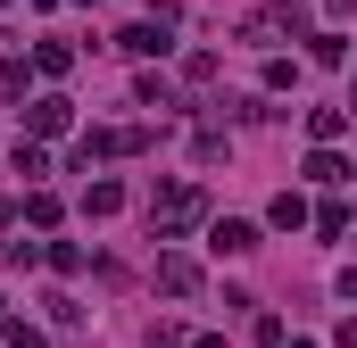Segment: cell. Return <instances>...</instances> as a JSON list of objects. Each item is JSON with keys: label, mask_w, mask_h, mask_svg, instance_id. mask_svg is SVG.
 <instances>
[{"label": "cell", "mask_w": 357, "mask_h": 348, "mask_svg": "<svg viewBox=\"0 0 357 348\" xmlns=\"http://www.w3.org/2000/svg\"><path fill=\"white\" fill-rule=\"evenodd\" d=\"M199 216H208V199H199L191 182H175V191H158V199H150V232H158V241H175V232H191Z\"/></svg>", "instance_id": "1"}, {"label": "cell", "mask_w": 357, "mask_h": 348, "mask_svg": "<svg viewBox=\"0 0 357 348\" xmlns=\"http://www.w3.org/2000/svg\"><path fill=\"white\" fill-rule=\"evenodd\" d=\"M282 33H299V8H291V0H282V8H258V17H241V42H250V50H274Z\"/></svg>", "instance_id": "2"}, {"label": "cell", "mask_w": 357, "mask_h": 348, "mask_svg": "<svg viewBox=\"0 0 357 348\" xmlns=\"http://www.w3.org/2000/svg\"><path fill=\"white\" fill-rule=\"evenodd\" d=\"M116 50H125V58H158V50H167V17H142V25H125V33H116Z\"/></svg>", "instance_id": "3"}, {"label": "cell", "mask_w": 357, "mask_h": 348, "mask_svg": "<svg viewBox=\"0 0 357 348\" xmlns=\"http://www.w3.org/2000/svg\"><path fill=\"white\" fill-rule=\"evenodd\" d=\"M208 249H216V258H250V249H258V224H241V216H225V224L208 232Z\"/></svg>", "instance_id": "4"}, {"label": "cell", "mask_w": 357, "mask_h": 348, "mask_svg": "<svg viewBox=\"0 0 357 348\" xmlns=\"http://www.w3.org/2000/svg\"><path fill=\"white\" fill-rule=\"evenodd\" d=\"M158 290H175V299H199V265H191V258H158Z\"/></svg>", "instance_id": "5"}, {"label": "cell", "mask_w": 357, "mask_h": 348, "mask_svg": "<svg viewBox=\"0 0 357 348\" xmlns=\"http://www.w3.org/2000/svg\"><path fill=\"white\" fill-rule=\"evenodd\" d=\"M67 116H75L67 100H33V133H67Z\"/></svg>", "instance_id": "6"}, {"label": "cell", "mask_w": 357, "mask_h": 348, "mask_svg": "<svg viewBox=\"0 0 357 348\" xmlns=\"http://www.w3.org/2000/svg\"><path fill=\"white\" fill-rule=\"evenodd\" d=\"M341 125H349V100H341V108H307V133H316V141H333Z\"/></svg>", "instance_id": "7"}, {"label": "cell", "mask_w": 357, "mask_h": 348, "mask_svg": "<svg viewBox=\"0 0 357 348\" xmlns=\"http://www.w3.org/2000/svg\"><path fill=\"white\" fill-rule=\"evenodd\" d=\"M266 216H274V224H282V232H299V224H307V199H299V191H282V199H274Z\"/></svg>", "instance_id": "8"}, {"label": "cell", "mask_w": 357, "mask_h": 348, "mask_svg": "<svg viewBox=\"0 0 357 348\" xmlns=\"http://www.w3.org/2000/svg\"><path fill=\"white\" fill-rule=\"evenodd\" d=\"M84 207H91V216H116V207H125V182H91Z\"/></svg>", "instance_id": "9"}, {"label": "cell", "mask_w": 357, "mask_h": 348, "mask_svg": "<svg viewBox=\"0 0 357 348\" xmlns=\"http://www.w3.org/2000/svg\"><path fill=\"white\" fill-rule=\"evenodd\" d=\"M307 58H316V67H341V58H349V42H341V33H316V42H307Z\"/></svg>", "instance_id": "10"}, {"label": "cell", "mask_w": 357, "mask_h": 348, "mask_svg": "<svg viewBox=\"0 0 357 348\" xmlns=\"http://www.w3.org/2000/svg\"><path fill=\"white\" fill-rule=\"evenodd\" d=\"M191 158H199V166H216V158H225V133H216V125H199V133H191Z\"/></svg>", "instance_id": "11"}, {"label": "cell", "mask_w": 357, "mask_h": 348, "mask_svg": "<svg viewBox=\"0 0 357 348\" xmlns=\"http://www.w3.org/2000/svg\"><path fill=\"white\" fill-rule=\"evenodd\" d=\"M316 232H324V241H341V232H349V207H341V199H324V207H316Z\"/></svg>", "instance_id": "12"}, {"label": "cell", "mask_w": 357, "mask_h": 348, "mask_svg": "<svg viewBox=\"0 0 357 348\" xmlns=\"http://www.w3.org/2000/svg\"><path fill=\"white\" fill-rule=\"evenodd\" d=\"M341 174H349V166H341V158H333V150H316V158H307V182H324V191H333V182H341Z\"/></svg>", "instance_id": "13"}, {"label": "cell", "mask_w": 357, "mask_h": 348, "mask_svg": "<svg viewBox=\"0 0 357 348\" xmlns=\"http://www.w3.org/2000/svg\"><path fill=\"white\" fill-rule=\"evenodd\" d=\"M133 100H142V108H175V91L158 84V75H142V84H133Z\"/></svg>", "instance_id": "14"}, {"label": "cell", "mask_w": 357, "mask_h": 348, "mask_svg": "<svg viewBox=\"0 0 357 348\" xmlns=\"http://www.w3.org/2000/svg\"><path fill=\"white\" fill-rule=\"evenodd\" d=\"M17 174L33 182V174H50V158H42V141H17Z\"/></svg>", "instance_id": "15"}, {"label": "cell", "mask_w": 357, "mask_h": 348, "mask_svg": "<svg viewBox=\"0 0 357 348\" xmlns=\"http://www.w3.org/2000/svg\"><path fill=\"white\" fill-rule=\"evenodd\" d=\"M258 348H291V332H282L274 315H258Z\"/></svg>", "instance_id": "16"}, {"label": "cell", "mask_w": 357, "mask_h": 348, "mask_svg": "<svg viewBox=\"0 0 357 348\" xmlns=\"http://www.w3.org/2000/svg\"><path fill=\"white\" fill-rule=\"evenodd\" d=\"M341 348H357V315H349V324H341Z\"/></svg>", "instance_id": "17"}, {"label": "cell", "mask_w": 357, "mask_h": 348, "mask_svg": "<svg viewBox=\"0 0 357 348\" xmlns=\"http://www.w3.org/2000/svg\"><path fill=\"white\" fill-rule=\"evenodd\" d=\"M191 348H225V340H216V332H208V340H191Z\"/></svg>", "instance_id": "18"}, {"label": "cell", "mask_w": 357, "mask_h": 348, "mask_svg": "<svg viewBox=\"0 0 357 348\" xmlns=\"http://www.w3.org/2000/svg\"><path fill=\"white\" fill-rule=\"evenodd\" d=\"M0 8H8V0H0Z\"/></svg>", "instance_id": "19"}]
</instances>
